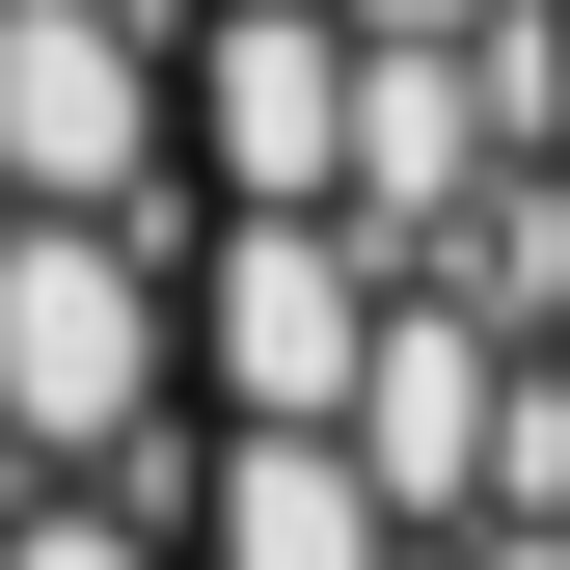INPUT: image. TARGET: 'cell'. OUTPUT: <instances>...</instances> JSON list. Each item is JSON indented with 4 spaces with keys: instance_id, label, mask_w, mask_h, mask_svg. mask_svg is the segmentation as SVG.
Returning <instances> with one entry per match:
<instances>
[{
    "instance_id": "cell-1",
    "label": "cell",
    "mask_w": 570,
    "mask_h": 570,
    "mask_svg": "<svg viewBox=\"0 0 570 570\" xmlns=\"http://www.w3.org/2000/svg\"><path fill=\"white\" fill-rule=\"evenodd\" d=\"M570 326V0H0V407L381 435Z\"/></svg>"
}]
</instances>
